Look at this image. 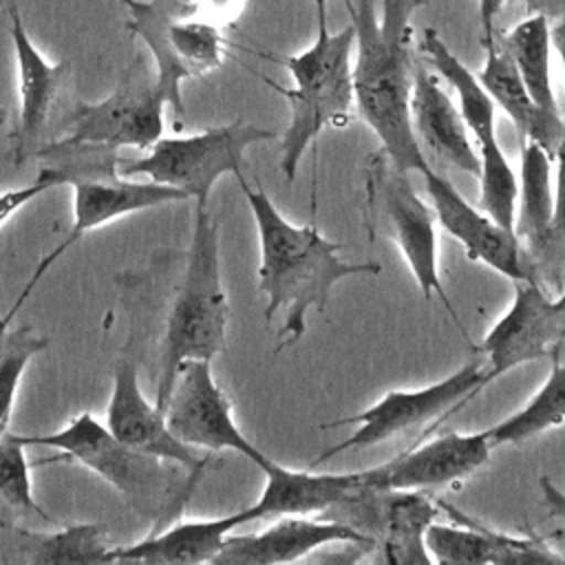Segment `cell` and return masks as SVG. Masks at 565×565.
Here are the masks:
<instances>
[{"instance_id":"cell-1","label":"cell","mask_w":565,"mask_h":565,"mask_svg":"<svg viewBox=\"0 0 565 565\" xmlns=\"http://www.w3.org/2000/svg\"><path fill=\"white\" fill-rule=\"evenodd\" d=\"M426 0H344L355 29L353 104L373 130L382 154L399 172L424 174L433 168L411 119L415 73L413 13Z\"/></svg>"},{"instance_id":"cell-2","label":"cell","mask_w":565,"mask_h":565,"mask_svg":"<svg viewBox=\"0 0 565 565\" xmlns=\"http://www.w3.org/2000/svg\"><path fill=\"white\" fill-rule=\"evenodd\" d=\"M238 183L258 232V291L267 298L265 320L271 322L280 309L285 311L278 331V349H282L305 335L309 311H322L340 280L375 276L382 267L340 258V243L329 241L313 225H296L285 218L258 183L249 185L245 177H238Z\"/></svg>"},{"instance_id":"cell-3","label":"cell","mask_w":565,"mask_h":565,"mask_svg":"<svg viewBox=\"0 0 565 565\" xmlns=\"http://www.w3.org/2000/svg\"><path fill=\"white\" fill-rule=\"evenodd\" d=\"M230 305L221 278L218 225L194 205L185 271L166 320L154 404L163 411L177 369L185 360H210L225 351Z\"/></svg>"},{"instance_id":"cell-4","label":"cell","mask_w":565,"mask_h":565,"mask_svg":"<svg viewBox=\"0 0 565 565\" xmlns=\"http://www.w3.org/2000/svg\"><path fill=\"white\" fill-rule=\"evenodd\" d=\"M11 435L24 448L49 446L97 472L124 497L132 512L148 519L157 530L174 512L179 514L181 505L199 481L196 475L179 481L174 470L166 468L161 459L126 446L90 413H79L55 433Z\"/></svg>"},{"instance_id":"cell-5","label":"cell","mask_w":565,"mask_h":565,"mask_svg":"<svg viewBox=\"0 0 565 565\" xmlns=\"http://www.w3.org/2000/svg\"><path fill=\"white\" fill-rule=\"evenodd\" d=\"M316 40L282 64L294 86L271 84L289 104V124L280 139V170L287 181L296 179L307 148L329 126H347L353 106V44L355 29L349 22L331 33L329 24H316Z\"/></svg>"},{"instance_id":"cell-6","label":"cell","mask_w":565,"mask_h":565,"mask_svg":"<svg viewBox=\"0 0 565 565\" xmlns=\"http://www.w3.org/2000/svg\"><path fill=\"white\" fill-rule=\"evenodd\" d=\"M38 157H44L57 172L62 185H73V225L66 238L51 249L35 267L24 289L15 298L9 313L2 318L11 324L15 311L29 298L40 278L51 269V265L86 232L110 223L124 214L159 207L166 203L188 201V194L154 181H132L117 170V150L106 148H40Z\"/></svg>"},{"instance_id":"cell-7","label":"cell","mask_w":565,"mask_h":565,"mask_svg":"<svg viewBox=\"0 0 565 565\" xmlns=\"http://www.w3.org/2000/svg\"><path fill=\"white\" fill-rule=\"evenodd\" d=\"M126 29L154 60V82L174 110L183 115V79L205 75L223 64L225 38L218 24L196 15L192 0H121Z\"/></svg>"},{"instance_id":"cell-8","label":"cell","mask_w":565,"mask_h":565,"mask_svg":"<svg viewBox=\"0 0 565 565\" xmlns=\"http://www.w3.org/2000/svg\"><path fill=\"white\" fill-rule=\"evenodd\" d=\"M274 137V130L243 119L194 135L159 137L143 157L124 163L119 174H143L154 183L185 192L196 207H207L212 188L223 174L243 177L241 166L247 148Z\"/></svg>"},{"instance_id":"cell-9","label":"cell","mask_w":565,"mask_h":565,"mask_svg":"<svg viewBox=\"0 0 565 565\" xmlns=\"http://www.w3.org/2000/svg\"><path fill=\"white\" fill-rule=\"evenodd\" d=\"M366 203L369 214L373 216L377 227L386 236H391V241L402 252L424 298L430 300L433 296H437L444 302L446 311L452 316L455 324L463 331L459 313L448 300V294L439 278L437 218L433 214V207L426 205L415 192L408 172H399L397 168H393L382 152L369 166Z\"/></svg>"},{"instance_id":"cell-10","label":"cell","mask_w":565,"mask_h":565,"mask_svg":"<svg viewBox=\"0 0 565 565\" xmlns=\"http://www.w3.org/2000/svg\"><path fill=\"white\" fill-rule=\"evenodd\" d=\"M163 106L154 71L135 57L121 73L115 90L95 104H79L68 132L51 148H150L163 130Z\"/></svg>"},{"instance_id":"cell-11","label":"cell","mask_w":565,"mask_h":565,"mask_svg":"<svg viewBox=\"0 0 565 565\" xmlns=\"http://www.w3.org/2000/svg\"><path fill=\"white\" fill-rule=\"evenodd\" d=\"M483 388V364L472 360L450 375L419 386V388H395L382 395L366 411H360L335 424H355V430L342 441L324 450L313 466L331 459L333 455L347 450H366L395 435L419 428L428 422L439 419L441 415L459 408L466 399L477 395ZM333 426V424H329Z\"/></svg>"},{"instance_id":"cell-12","label":"cell","mask_w":565,"mask_h":565,"mask_svg":"<svg viewBox=\"0 0 565 565\" xmlns=\"http://www.w3.org/2000/svg\"><path fill=\"white\" fill-rule=\"evenodd\" d=\"M163 415L177 439L192 448L234 450L260 470L271 461L234 422L232 402L216 384L210 360H185L179 364Z\"/></svg>"},{"instance_id":"cell-13","label":"cell","mask_w":565,"mask_h":565,"mask_svg":"<svg viewBox=\"0 0 565 565\" xmlns=\"http://www.w3.org/2000/svg\"><path fill=\"white\" fill-rule=\"evenodd\" d=\"M510 307L483 335V388L512 369L552 355L565 335V316L541 282L514 280Z\"/></svg>"},{"instance_id":"cell-14","label":"cell","mask_w":565,"mask_h":565,"mask_svg":"<svg viewBox=\"0 0 565 565\" xmlns=\"http://www.w3.org/2000/svg\"><path fill=\"white\" fill-rule=\"evenodd\" d=\"M331 512L335 514L329 519L344 521L373 539L386 563H433L424 539L437 519L439 503L422 490H362Z\"/></svg>"},{"instance_id":"cell-15","label":"cell","mask_w":565,"mask_h":565,"mask_svg":"<svg viewBox=\"0 0 565 565\" xmlns=\"http://www.w3.org/2000/svg\"><path fill=\"white\" fill-rule=\"evenodd\" d=\"M422 177L437 225L466 249L468 258L483 263L512 282H539L536 269L512 230L499 225L481 207H472L463 194H459V190L435 168L426 170Z\"/></svg>"},{"instance_id":"cell-16","label":"cell","mask_w":565,"mask_h":565,"mask_svg":"<svg viewBox=\"0 0 565 565\" xmlns=\"http://www.w3.org/2000/svg\"><path fill=\"white\" fill-rule=\"evenodd\" d=\"M490 430L446 433L380 466L360 470L364 490H424L475 475L490 459Z\"/></svg>"},{"instance_id":"cell-17","label":"cell","mask_w":565,"mask_h":565,"mask_svg":"<svg viewBox=\"0 0 565 565\" xmlns=\"http://www.w3.org/2000/svg\"><path fill=\"white\" fill-rule=\"evenodd\" d=\"M106 428L126 446L152 455L161 461L177 463L188 475H199L207 466V457L196 448L177 439L163 411L150 404L139 386L137 362L121 358L113 371V393L106 413Z\"/></svg>"},{"instance_id":"cell-18","label":"cell","mask_w":565,"mask_h":565,"mask_svg":"<svg viewBox=\"0 0 565 565\" xmlns=\"http://www.w3.org/2000/svg\"><path fill=\"white\" fill-rule=\"evenodd\" d=\"M455 521L450 525L433 521L426 530V552L437 565H503V563H565L541 539L516 536L486 527L455 505L437 501Z\"/></svg>"},{"instance_id":"cell-19","label":"cell","mask_w":565,"mask_h":565,"mask_svg":"<svg viewBox=\"0 0 565 565\" xmlns=\"http://www.w3.org/2000/svg\"><path fill=\"white\" fill-rule=\"evenodd\" d=\"M344 543L375 547L373 539L338 519L278 516L274 525L256 534H230L223 550L214 556L216 565H274L300 561L309 552Z\"/></svg>"},{"instance_id":"cell-20","label":"cell","mask_w":565,"mask_h":565,"mask_svg":"<svg viewBox=\"0 0 565 565\" xmlns=\"http://www.w3.org/2000/svg\"><path fill=\"white\" fill-rule=\"evenodd\" d=\"M9 35L15 53L18 66V88H20V121L13 135L15 163H24L31 154H38L42 135L46 130L57 90L66 75V64H51L40 49L33 44L18 4L7 11Z\"/></svg>"},{"instance_id":"cell-21","label":"cell","mask_w":565,"mask_h":565,"mask_svg":"<svg viewBox=\"0 0 565 565\" xmlns=\"http://www.w3.org/2000/svg\"><path fill=\"white\" fill-rule=\"evenodd\" d=\"M411 119L424 152H430L444 166L479 177V152L470 141V130L459 106L435 79L430 68L419 62H415L413 73Z\"/></svg>"},{"instance_id":"cell-22","label":"cell","mask_w":565,"mask_h":565,"mask_svg":"<svg viewBox=\"0 0 565 565\" xmlns=\"http://www.w3.org/2000/svg\"><path fill=\"white\" fill-rule=\"evenodd\" d=\"M260 472L265 475V488L260 497L245 508L252 521L263 516L327 514L364 490L360 470L309 472L285 468L271 459Z\"/></svg>"},{"instance_id":"cell-23","label":"cell","mask_w":565,"mask_h":565,"mask_svg":"<svg viewBox=\"0 0 565 565\" xmlns=\"http://www.w3.org/2000/svg\"><path fill=\"white\" fill-rule=\"evenodd\" d=\"M252 523L247 510L230 512L216 519L199 521H179L166 530H154L146 539L128 545L113 547V563H150V565H196L212 563L214 556L223 550L225 539L238 527Z\"/></svg>"},{"instance_id":"cell-24","label":"cell","mask_w":565,"mask_h":565,"mask_svg":"<svg viewBox=\"0 0 565 565\" xmlns=\"http://www.w3.org/2000/svg\"><path fill=\"white\" fill-rule=\"evenodd\" d=\"M422 51L428 64L455 88L457 106L479 146V163H497L508 159L497 137V106L481 86L479 77L450 51L433 26L422 31Z\"/></svg>"},{"instance_id":"cell-25","label":"cell","mask_w":565,"mask_h":565,"mask_svg":"<svg viewBox=\"0 0 565 565\" xmlns=\"http://www.w3.org/2000/svg\"><path fill=\"white\" fill-rule=\"evenodd\" d=\"M486 51L483 66L479 71V82L492 97L494 106L503 108V113L510 117V121L516 128V135L521 141H534L543 146L552 157L556 150V143L561 139V128L552 126L539 106L532 102L512 57L499 44L497 40L490 44H481Z\"/></svg>"},{"instance_id":"cell-26","label":"cell","mask_w":565,"mask_h":565,"mask_svg":"<svg viewBox=\"0 0 565 565\" xmlns=\"http://www.w3.org/2000/svg\"><path fill=\"white\" fill-rule=\"evenodd\" d=\"M552 154L534 143L523 141L521 148V174L514 212V234L521 247L530 256L534 269L539 267L554 216V185H552ZM539 276V274H536Z\"/></svg>"},{"instance_id":"cell-27","label":"cell","mask_w":565,"mask_h":565,"mask_svg":"<svg viewBox=\"0 0 565 565\" xmlns=\"http://www.w3.org/2000/svg\"><path fill=\"white\" fill-rule=\"evenodd\" d=\"M9 561L22 563H113L104 527L79 523L57 532H31L9 527L0 541Z\"/></svg>"},{"instance_id":"cell-28","label":"cell","mask_w":565,"mask_h":565,"mask_svg":"<svg viewBox=\"0 0 565 565\" xmlns=\"http://www.w3.org/2000/svg\"><path fill=\"white\" fill-rule=\"evenodd\" d=\"M503 49L512 57L532 102L543 117L563 130V115L558 110L552 86V24L543 13H534L516 22L503 35Z\"/></svg>"},{"instance_id":"cell-29","label":"cell","mask_w":565,"mask_h":565,"mask_svg":"<svg viewBox=\"0 0 565 565\" xmlns=\"http://www.w3.org/2000/svg\"><path fill=\"white\" fill-rule=\"evenodd\" d=\"M565 424V364L554 360L539 391L514 413L490 426L492 448L516 446Z\"/></svg>"},{"instance_id":"cell-30","label":"cell","mask_w":565,"mask_h":565,"mask_svg":"<svg viewBox=\"0 0 565 565\" xmlns=\"http://www.w3.org/2000/svg\"><path fill=\"white\" fill-rule=\"evenodd\" d=\"M49 340L29 327L9 331V324L0 320V437L7 433V424L13 413L20 377L33 355L42 353Z\"/></svg>"},{"instance_id":"cell-31","label":"cell","mask_w":565,"mask_h":565,"mask_svg":"<svg viewBox=\"0 0 565 565\" xmlns=\"http://www.w3.org/2000/svg\"><path fill=\"white\" fill-rule=\"evenodd\" d=\"M0 501L20 514L53 523V516L35 501L24 446L11 433L0 437Z\"/></svg>"},{"instance_id":"cell-32","label":"cell","mask_w":565,"mask_h":565,"mask_svg":"<svg viewBox=\"0 0 565 565\" xmlns=\"http://www.w3.org/2000/svg\"><path fill=\"white\" fill-rule=\"evenodd\" d=\"M556 159V185H554V216L550 227L547 249L536 267L539 282L547 287H556V291L565 282V119L561 139L556 143L554 157Z\"/></svg>"},{"instance_id":"cell-33","label":"cell","mask_w":565,"mask_h":565,"mask_svg":"<svg viewBox=\"0 0 565 565\" xmlns=\"http://www.w3.org/2000/svg\"><path fill=\"white\" fill-rule=\"evenodd\" d=\"M62 185L57 172L46 166L40 170V174L35 177V181L22 185V188H11V190H4L0 192V227L20 210L24 207L29 201H33L35 196H40L42 192L51 190V188H57Z\"/></svg>"},{"instance_id":"cell-34","label":"cell","mask_w":565,"mask_h":565,"mask_svg":"<svg viewBox=\"0 0 565 565\" xmlns=\"http://www.w3.org/2000/svg\"><path fill=\"white\" fill-rule=\"evenodd\" d=\"M192 4L199 18L221 26L241 15L245 0H192Z\"/></svg>"},{"instance_id":"cell-35","label":"cell","mask_w":565,"mask_h":565,"mask_svg":"<svg viewBox=\"0 0 565 565\" xmlns=\"http://www.w3.org/2000/svg\"><path fill=\"white\" fill-rule=\"evenodd\" d=\"M479 4V24H481V44H490L497 40L494 22L501 13L505 0H477Z\"/></svg>"},{"instance_id":"cell-36","label":"cell","mask_w":565,"mask_h":565,"mask_svg":"<svg viewBox=\"0 0 565 565\" xmlns=\"http://www.w3.org/2000/svg\"><path fill=\"white\" fill-rule=\"evenodd\" d=\"M539 486H541L543 501H545L550 514H552V516H558V519H565V492L558 490L547 477H541Z\"/></svg>"},{"instance_id":"cell-37","label":"cell","mask_w":565,"mask_h":565,"mask_svg":"<svg viewBox=\"0 0 565 565\" xmlns=\"http://www.w3.org/2000/svg\"><path fill=\"white\" fill-rule=\"evenodd\" d=\"M552 46L556 49L558 57H561V66H563V77H565V18H561L554 26H552ZM565 119V113H563Z\"/></svg>"},{"instance_id":"cell-38","label":"cell","mask_w":565,"mask_h":565,"mask_svg":"<svg viewBox=\"0 0 565 565\" xmlns=\"http://www.w3.org/2000/svg\"><path fill=\"white\" fill-rule=\"evenodd\" d=\"M316 4V24L327 22V0H313Z\"/></svg>"},{"instance_id":"cell-39","label":"cell","mask_w":565,"mask_h":565,"mask_svg":"<svg viewBox=\"0 0 565 565\" xmlns=\"http://www.w3.org/2000/svg\"><path fill=\"white\" fill-rule=\"evenodd\" d=\"M554 300H556V305H558V309H561V313L565 316V282H563V287L558 289V294L554 296Z\"/></svg>"},{"instance_id":"cell-40","label":"cell","mask_w":565,"mask_h":565,"mask_svg":"<svg viewBox=\"0 0 565 565\" xmlns=\"http://www.w3.org/2000/svg\"><path fill=\"white\" fill-rule=\"evenodd\" d=\"M15 4H18V2H15V0H0V7H2V9H4V13H7V11H9V9H11V7H15Z\"/></svg>"},{"instance_id":"cell-41","label":"cell","mask_w":565,"mask_h":565,"mask_svg":"<svg viewBox=\"0 0 565 565\" xmlns=\"http://www.w3.org/2000/svg\"><path fill=\"white\" fill-rule=\"evenodd\" d=\"M2 121H4V113L0 110V124H2Z\"/></svg>"}]
</instances>
